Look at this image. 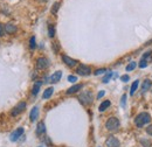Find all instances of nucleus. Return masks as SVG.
Returning <instances> with one entry per match:
<instances>
[{
    "mask_svg": "<svg viewBox=\"0 0 152 147\" xmlns=\"http://www.w3.org/2000/svg\"><path fill=\"white\" fill-rule=\"evenodd\" d=\"M151 122V116L146 112H142L139 114H137V117L134 118V124L137 127H143L146 124H149Z\"/></svg>",
    "mask_w": 152,
    "mask_h": 147,
    "instance_id": "obj_1",
    "label": "nucleus"
},
{
    "mask_svg": "<svg viewBox=\"0 0 152 147\" xmlns=\"http://www.w3.org/2000/svg\"><path fill=\"white\" fill-rule=\"evenodd\" d=\"M78 100H80L83 105H89V104L93 103L94 96H93L91 91H83V92H81V95L78 96Z\"/></svg>",
    "mask_w": 152,
    "mask_h": 147,
    "instance_id": "obj_2",
    "label": "nucleus"
},
{
    "mask_svg": "<svg viewBox=\"0 0 152 147\" xmlns=\"http://www.w3.org/2000/svg\"><path fill=\"white\" fill-rule=\"evenodd\" d=\"M119 125H121V123H119L118 118H116V117H110V118L107 120V123H105V129L108 130V131H116V130H118Z\"/></svg>",
    "mask_w": 152,
    "mask_h": 147,
    "instance_id": "obj_3",
    "label": "nucleus"
},
{
    "mask_svg": "<svg viewBox=\"0 0 152 147\" xmlns=\"http://www.w3.org/2000/svg\"><path fill=\"white\" fill-rule=\"evenodd\" d=\"M49 67V60L47 57H39L37 60V68L39 70H45Z\"/></svg>",
    "mask_w": 152,
    "mask_h": 147,
    "instance_id": "obj_4",
    "label": "nucleus"
},
{
    "mask_svg": "<svg viewBox=\"0 0 152 147\" xmlns=\"http://www.w3.org/2000/svg\"><path fill=\"white\" fill-rule=\"evenodd\" d=\"M25 109H26V103H25V102H20V103H18V104L13 108V110H12V112H11V114H12L13 117H15V116L20 114L21 112H23Z\"/></svg>",
    "mask_w": 152,
    "mask_h": 147,
    "instance_id": "obj_5",
    "label": "nucleus"
},
{
    "mask_svg": "<svg viewBox=\"0 0 152 147\" xmlns=\"http://www.w3.org/2000/svg\"><path fill=\"white\" fill-rule=\"evenodd\" d=\"M76 73L78 74L80 76H88V75L91 74V69H90V67H88L86 64H80L77 70H76Z\"/></svg>",
    "mask_w": 152,
    "mask_h": 147,
    "instance_id": "obj_6",
    "label": "nucleus"
},
{
    "mask_svg": "<svg viewBox=\"0 0 152 147\" xmlns=\"http://www.w3.org/2000/svg\"><path fill=\"white\" fill-rule=\"evenodd\" d=\"M105 144H107V146L108 147H119L121 146L119 140H118L117 138H115V137H109V138L107 139Z\"/></svg>",
    "mask_w": 152,
    "mask_h": 147,
    "instance_id": "obj_7",
    "label": "nucleus"
},
{
    "mask_svg": "<svg viewBox=\"0 0 152 147\" xmlns=\"http://www.w3.org/2000/svg\"><path fill=\"white\" fill-rule=\"evenodd\" d=\"M62 61H63V63H66L68 67H75L76 64L78 63L76 60H74V58H72V57H69V56H67V55H62Z\"/></svg>",
    "mask_w": 152,
    "mask_h": 147,
    "instance_id": "obj_8",
    "label": "nucleus"
},
{
    "mask_svg": "<svg viewBox=\"0 0 152 147\" xmlns=\"http://www.w3.org/2000/svg\"><path fill=\"white\" fill-rule=\"evenodd\" d=\"M22 134H23V129H22V127H19V129H17L12 134H11L10 139H11V141H17Z\"/></svg>",
    "mask_w": 152,
    "mask_h": 147,
    "instance_id": "obj_9",
    "label": "nucleus"
},
{
    "mask_svg": "<svg viewBox=\"0 0 152 147\" xmlns=\"http://www.w3.org/2000/svg\"><path fill=\"white\" fill-rule=\"evenodd\" d=\"M17 26L14 25V23H6L5 25V32L7 33V34H14L15 32H17Z\"/></svg>",
    "mask_w": 152,
    "mask_h": 147,
    "instance_id": "obj_10",
    "label": "nucleus"
},
{
    "mask_svg": "<svg viewBox=\"0 0 152 147\" xmlns=\"http://www.w3.org/2000/svg\"><path fill=\"white\" fill-rule=\"evenodd\" d=\"M61 77H62V71H55L49 77V82L50 83H57V82H60Z\"/></svg>",
    "mask_w": 152,
    "mask_h": 147,
    "instance_id": "obj_11",
    "label": "nucleus"
},
{
    "mask_svg": "<svg viewBox=\"0 0 152 147\" xmlns=\"http://www.w3.org/2000/svg\"><path fill=\"white\" fill-rule=\"evenodd\" d=\"M82 84H75V85H73V87H70L68 90H67V95H73V93H76V92H78L81 89H82Z\"/></svg>",
    "mask_w": 152,
    "mask_h": 147,
    "instance_id": "obj_12",
    "label": "nucleus"
},
{
    "mask_svg": "<svg viewBox=\"0 0 152 147\" xmlns=\"http://www.w3.org/2000/svg\"><path fill=\"white\" fill-rule=\"evenodd\" d=\"M39 117V108L38 106H34L32 111H31V114H29V118H31V120L32 122H35L37 119H38Z\"/></svg>",
    "mask_w": 152,
    "mask_h": 147,
    "instance_id": "obj_13",
    "label": "nucleus"
},
{
    "mask_svg": "<svg viewBox=\"0 0 152 147\" xmlns=\"http://www.w3.org/2000/svg\"><path fill=\"white\" fill-rule=\"evenodd\" d=\"M45 132H46V125H45L43 122H40L38 124V126H37V134H38V135H41V134H43Z\"/></svg>",
    "mask_w": 152,
    "mask_h": 147,
    "instance_id": "obj_14",
    "label": "nucleus"
},
{
    "mask_svg": "<svg viewBox=\"0 0 152 147\" xmlns=\"http://www.w3.org/2000/svg\"><path fill=\"white\" fill-rule=\"evenodd\" d=\"M152 87V82L150 79H145L144 81V83H143V85H142V91L143 92H146L149 91L150 89H151Z\"/></svg>",
    "mask_w": 152,
    "mask_h": 147,
    "instance_id": "obj_15",
    "label": "nucleus"
},
{
    "mask_svg": "<svg viewBox=\"0 0 152 147\" xmlns=\"http://www.w3.org/2000/svg\"><path fill=\"white\" fill-rule=\"evenodd\" d=\"M41 84H42V82L41 81H37L35 83H34V87H33V90H32V93H33V96H37L40 91V88H41Z\"/></svg>",
    "mask_w": 152,
    "mask_h": 147,
    "instance_id": "obj_16",
    "label": "nucleus"
},
{
    "mask_svg": "<svg viewBox=\"0 0 152 147\" xmlns=\"http://www.w3.org/2000/svg\"><path fill=\"white\" fill-rule=\"evenodd\" d=\"M110 105H111V102H110V100H104V102H102V104L99 105L98 110H99V112H103V111L107 110Z\"/></svg>",
    "mask_w": 152,
    "mask_h": 147,
    "instance_id": "obj_17",
    "label": "nucleus"
},
{
    "mask_svg": "<svg viewBox=\"0 0 152 147\" xmlns=\"http://www.w3.org/2000/svg\"><path fill=\"white\" fill-rule=\"evenodd\" d=\"M53 92H54V89H53V88H48V89H46V90L43 91L42 98H43V99H48V98H50V96L53 95Z\"/></svg>",
    "mask_w": 152,
    "mask_h": 147,
    "instance_id": "obj_18",
    "label": "nucleus"
},
{
    "mask_svg": "<svg viewBox=\"0 0 152 147\" xmlns=\"http://www.w3.org/2000/svg\"><path fill=\"white\" fill-rule=\"evenodd\" d=\"M138 85H139V81H138V79H136V81L132 83V85H131V89H130V95H131V96L136 93L137 89H138Z\"/></svg>",
    "mask_w": 152,
    "mask_h": 147,
    "instance_id": "obj_19",
    "label": "nucleus"
},
{
    "mask_svg": "<svg viewBox=\"0 0 152 147\" xmlns=\"http://www.w3.org/2000/svg\"><path fill=\"white\" fill-rule=\"evenodd\" d=\"M48 36L49 37H54L55 36V27L53 25H50L48 27Z\"/></svg>",
    "mask_w": 152,
    "mask_h": 147,
    "instance_id": "obj_20",
    "label": "nucleus"
},
{
    "mask_svg": "<svg viewBox=\"0 0 152 147\" xmlns=\"http://www.w3.org/2000/svg\"><path fill=\"white\" fill-rule=\"evenodd\" d=\"M113 74H114V73H111V71H109V73L107 74V75H105L104 77H103V79H102V82H103V83H108V82H109V81L111 79V77H113Z\"/></svg>",
    "mask_w": 152,
    "mask_h": 147,
    "instance_id": "obj_21",
    "label": "nucleus"
},
{
    "mask_svg": "<svg viewBox=\"0 0 152 147\" xmlns=\"http://www.w3.org/2000/svg\"><path fill=\"white\" fill-rule=\"evenodd\" d=\"M136 67H137V63H136V62H131V63H129V64H128V67H126V71H131V70H133Z\"/></svg>",
    "mask_w": 152,
    "mask_h": 147,
    "instance_id": "obj_22",
    "label": "nucleus"
},
{
    "mask_svg": "<svg viewBox=\"0 0 152 147\" xmlns=\"http://www.w3.org/2000/svg\"><path fill=\"white\" fill-rule=\"evenodd\" d=\"M140 144L144 147H151V141L150 140H145V139H140Z\"/></svg>",
    "mask_w": 152,
    "mask_h": 147,
    "instance_id": "obj_23",
    "label": "nucleus"
},
{
    "mask_svg": "<svg viewBox=\"0 0 152 147\" xmlns=\"http://www.w3.org/2000/svg\"><path fill=\"white\" fill-rule=\"evenodd\" d=\"M29 47H31V49H34L35 47H37V43H35V37H31V40H29Z\"/></svg>",
    "mask_w": 152,
    "mask_h": 147,
    "instance_id": "obj_24",
    "label": "nucleus"
},
{
    "mask_svg": "<svg viewBox=\"0 0 152 147\" xmlns=\"http://www.w3.org/2000/svg\"><path fill=\"white\" fill-rule=\"evenodd\" d=\"M58 6H60V2H55L54 5H53V8H52V13L53 14H56L57 11H58Z\"/></svg>",
    "mask_w": 152,
    "mask_h": 147,
    "instance_id": "obj_25",
    "label": "nucleus"
},
{
    "mask_svg": "<svg viewBox=\"0 0 152 147\" xmlns=\"http://www.w3.org/2000/svg\"><path fill=\"white\" fill-rule=\"evenodd\" d=\"M104 73H107V69H104V68H102V69H97L95 73V75L97 76V75H101V74H104Z\"/></svg>",
    "mask_w": 152,
    "mask_h": 147,
    "instance_id": "obj_26",
    "label": "nucleus"
},
{
    "mask_svg": "<svg viewBox=\"0 0 152 147\" xmlns=\"http://www.w3.org/2000/svg\"><path fill=\"white\" fill-rule=\"evenodd\" d=\"M129 79H130V77H129L128 75H123V76L121 77V81H122V82H124V83H126Z\"/></svg>",
    "mask_w": 152,
    "mask_h": 147,
    "instance_id": "obj_27",
    "label": "nucleus"
},
{
    "mask_svg": "<svg viewBox=\"0 0 152 147\" xmlns=\"http://www.w3.org/2000/svg\"><path fill=\"white\" fill-rule=\"evenodd\" d=\"M4 33H5V26L2 23H0V37L4 36Z\"/></svg>",
    "mask_w": 152,
    "mask_h": 147,
    "instance_id": "obj_28",
    "label": "nucleus"
},
{
    "mask_svg": "<svg viewBox=\"0 0 152 147\" xmlns=\"http://www.w3.org/2000/svg\"><path fill=\"white\" fill-rule=\"evenodd\" d=\"M68 81H69V82H76V81H77V77L70 75V76H68Z\"/></svg>",
    "mask_w": 152,
    "mask_h": 147,
    "instance_id": "obj_29",
    "label": "nucleus"
},
{
    "mask_svg": "<svg viewBox=\"0 0 152 147\" xmlns=\"http://www.w3.org/2000/svg\"><path fill=\"white\" fill-rule=\"evenodd\" d=\"M125 100H126V95H123L122 96V100H121L122 106H125Z\"/></svg>",
    "mask_w": 152,
    "mask_h": 147,
    "instance_id": "obj_30",
    "label": "nucleus"
},
{
    "mask_svg": "<svg viewBox=\"0 0 152 147\" xmlns=\"http://www.w3.org/2000/svg\"><path fill=\"white\" fill-rule=\"evenodd\" d=\"M146 133H148L149 135H151V137H152V125H149V126L146 127Z\"/></svg>",
    "mask_w": 152,
    "mask_h": 147,
    "instance_id": "obj_31",
    "label": "nucleus"
},
{
    "mask_svg": "<svg viewBox=\"0 0 152 147\" xmlns=\"http://www.w3.org/2000/svg\"><path fill=\"white\" fill-rule=\"evenodd\" d=\"M104 95H105V91H104V90H102V91L98 92V95H97V98L99 99V98H102V97H103Z\"/></svg>",
    "mask_w": 152,
    "mask_h": 147,
    "instance_id": "obj_32",
    "label": "nucleus"
},
{
    "mask_svg": "<svg viewBox=\"0 0 152 147\" xmlns=\"http://www.w3.org/2000/svg\"><path fill=\"white\" fill-rule=\"evenodd\" d=\"M38 1H40V2H46L47 0H38Z\"/></svg>",
    "mask_w": 152,
    "mask_h": 147,
    "instance_id": "obj_33",
    "label": "nucleus"
},
{
    "mask_svg": "<svg viewBox=\"0 0 152 147\" xmlns=\"http://www.w3.org/2000/svg\"><path fill=\"white\" fill-rule=\"evenodd\" d=\"M40 147H41V146H40Z\"/></svg>",
    "mask_w": 152,
    "mask_h": 147,
    "instance_id": "obj_34",
    "label": "nucleus"
}]
</instances>
